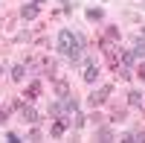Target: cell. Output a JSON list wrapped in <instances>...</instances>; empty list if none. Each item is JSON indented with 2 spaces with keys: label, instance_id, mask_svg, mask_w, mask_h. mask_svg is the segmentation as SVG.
Returning <instances> with one entry per match:
<instances>
[{
  "label": "cell",
  "instance_id": "cell-3",
  "mask_svg": "<svg viewBox=\"0 0 145 143\" xmlns=\"http://www.w3.org/2000/svg\"><path fill=\"white\" fill-rule=\"evenodd\" d=\"M70 123H72V117H58V120L50 126V137H64V132H67Z\"/></svg>",
  "mask_w": 145,
  "mask_h": 143
},
{
  "label": "cell",
  "instance_id": "cell-7",
  "mask_svg": "<svg viewBox=\"0 0 145 143\" xmlns=\"http://www.w3.org/2000/svg\"><path fill=\"white\" fill-rule=\"evenodd\" d=\"M131 105H134V108H142V105H145V93L142 91H131Z\"/></svg>",
  "mask_w": 145,
  "mask_h": 143
},
{
  "label": "cell",
  "instance_id": "cell-6",
  "mask_svg": "<svg viewBox=\"0 0 145 143\" xmlns=\"http://www.w3.org/2000/svg\"><path fill=\"white\" fill-rule=\"evenodd\" d=\"M107 97H110V85H105V88H99V91H96L93 97H90V102H93V105H102V102H105Z\"/></svg>",
  "mask_w": 145,
  "mask_h": 143
},
{
  "label": "cell",
  "instance_id": "cell-13",
  "mask_svg": "<svg viewBox=\"0 0 145 143\" xmlns=\"http://www.w3.org/2000/svg\"><path fill=\"white\" fill-rule=\"evenodd\" d=\"M50 114H52V117H61V105L52 102V105H50Z\"/></svg>",
  "mask_w": 145,
  "mask_h": 143
},
{
  "label": "cell",
  "instance_id": "cell-8",
  "mask_svg": "<svg viewBox=\"0 0 145 143\" xmlns=\"http://www.w3.org/2000/svg\"><path fill=\"white\" fill-rule=\"evenodd\" d=\"M12 79H15V82H23V79H26V67H23V64H15V67H12Z\"/></svg>",
  "mask_w": 145,
  "mask_h": 143
},
{
  "label": "cell",
  "instance_id": "cell-4",
  "mask_svg": "<svg viewBox=\"0 0 145 143\" xmlns=\"http://www.w3.org/2000/svg\"><path fill=\"white\" fill-rule=\"evenodd\" d=\"M20 120L29 123V126H35V123H38V111L29 108V105H23V108H20Z\"/></svg>",
  "mask_w": 145,
  "mask_h": 143
},
{
  "label": "cell",
  "instance_id": "cell-12",
  "mask_svg": "<svg viewBox=\"0 0 145 143\" xmlns=\"http://www.w3.org/2000/svg\"><path fill=\"white\" fill-rule=\"evenodd\" d=\"M38 91H41V85H38V82H32L29 91H26V97H29V99H35V97H38Z\"/></svg>",
  "mask_w": 145,
  "mask_h": 143
},
{
  "label": "cell",
  "instance_id": "cell-17",
  "mask_svg": "<svg viewBox=\"0 0 145 143\" xmlns=\"http://www.w3.org/2000/svg\"><path fill=\"white\" fill-rule=\"evenodd\" d=\"M142 9H145V3H142Z\"/></svg>",
  "mask_w": 145,
  "mask_h": 143
},
{
  "label": "cell",
  "instance_id": "cell-10",
  "mask_svg": "<svg viewBox=\"0 0 145 143\" xmlns=\"http://www.w3.org/2000/svg\"><path fill=\"white\" fill-rule=\"evenodd\" d=\"M84 18H87V21H105V12H102V9H87V12H84Z\"/></svg>",
  "mask_w": 145,
  "mask_h": 143
},
{
  "label": "cell",
  "instance_id": "cell-9",
  "mask_svg": "<svg viewBox=\"0 0 145 143\" xmlns=\"http://www.w3.org/2000/svg\"><path fill=\"white\" fill-rule=\"evenodd\" d=\"M134 56H137V58H145V35H142V38H137V44H134Z\"/></svg>",
  "mask_w": 145,
  "mask_h": 143
},
{
  "label": "cell",
  "instance_id": "cell-14",
  "mask_svg": "<svg viewBox=\"0 0 145 143\" xmlns=\"http://www.w3.org/2000/svg\"><path fill=\"white\" fill-rule=\"evenodd\" d=\"M6 140H9V143H20V137H18L15 132H6Z\"/></svg>",
  "mask_w": 145,
  "mask_h": 143
},
{
  "label": "cell",
  "instance_id": "cell-5",
  "mask_svg": "<svg viewBox=\"0 0 145 143\" xmlns=\"http://www.w3.org/2000/svg\"><path fill=\"white\" fill-rule=\"evenodd\" d=\"M20 18H23V21H35V18H38V6H35V3H23Z\"/></svg>",
  "mask_w": 145,
  "mask_h": 143
},
{
  "label": "cell",
  "instance_id": "cell-11",
  "mask_svg": "<svg viewBox=\"0 0 145 143\" xmlns=\"http://www.w3.org/2000/svg\"><path fill=\"white\" fill-rule=\"evenodd\" d=\"M96 137H99V140H105V143H107V140H113V132H110V128H107V126H102L99 132H96Z\"/></svg>",
  "mask_w": 145,
  "mask_h": 143
},
{
  "label": "cell",
  "instance_id": "cell-15",
  "mask_svg": "<svg viewBox=\"0 0 145 143\" xmlns=\"http://www.w3.org/2000/svg\"><path fill=\"white\" fill-rule=\"evenodd\" d=\"M29 3H35V6H41V3H44V0H29Z\"/></svg>",
  "mask_w": 145,
  "mask_h": 143
},
{
  "label": "cell",
  "instance_id": "cell-1",
  "mask_svg": "<svg viewBox=\"0 0 145 143\" xmlns=\"http://www.w3.org/2000/svg\"><path fill=\"white\" fill-rule=\"evenodd\" d=\"M55 44H58V53L67 56L70 62H78L81 53H84V50H81V38H78L72 29H61V32H58V38H55Z\"/></svg>",
  "mask_w": 145,
  "mask_h": 143
},
{
  "label": "cell",
  "instance_id": "cell-2",
  "mask_svg": "<svg viewBox=\"0 0 145 143\" xmlns=\"http://www.w3.org/2000/svg\"><path fill=\"white\" fill-rule=\"evenodd\" d=\"M81 79L87 82V85H93V82L99 79V64H96L93 58H87V62H84V73H81Z\"/></svg>",
  "mask_w": 145,
  "mask_h": 143
},
{
  "label": "cell",
  "instance_id": "cell-16",
  "mask_svg": "<svg viewBox=\"0 0 145 143\" xmlns=\"http://www.w3.org/2000/svg\"><path fill=\"white\" fill-rule=\"evenodd\" d=\"M3 70H6V67H3V64H0V76H3Z\"/></svg>",
  "mask_w": 145,
  "mask_h": 143
}]
</instances>
